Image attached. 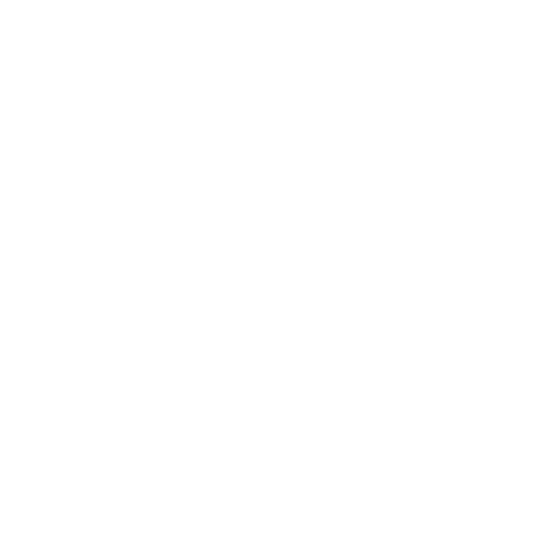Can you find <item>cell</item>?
<instances>
[]
</instances>
